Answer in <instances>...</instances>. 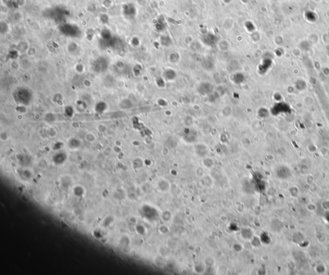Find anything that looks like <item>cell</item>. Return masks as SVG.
Wrapping results in <instances>:
<instances>
[{
    "instance_id": "cell-5",
    "label": "cell",
    "mask_w": 329,
    "mask_h": 275,
    "mask_svg": "<svg viewBox=\"0 0 329 275\" xmlns=\"http://www.w3.org/2000/svg\"><path fill=\"white\" fill-rule=\"evenodd\" d=\"M306 181H307V184L308 185H312V184H313V182H314V178H313V177L311 176V175H309V176H308V177H307V179H306Z\"/></svg>"
},
{
    "instance_id": "cell-2",
    "label": "cell",
    "mask_w": 329,
    "mask_h": 275,
    "mask_svg": "<svg viewBox=\"0 0 329 275\" xmlns=\"http://www.w3.org/2000/svg\"><path fill=\"white\" fill-rule=\"evenodd\" d=\"M306 208L308 212H315L316 210L317 206H316V205L314 204V203H310L307 205Z\"/></svg>"
},
{
    "instance_id": "cell-3",
    "label": "cell",
    "mask_w": 329,
    "mask_h": 275,
    "mask_svg": "<svg viewBox=\"0 0 329 275\" xmlns=\"http://www.w3.org/2000/svg\"><path fill=\"white\" fill-rule=\"evenodd\" d=\"M290 193L291 194V196L292 197H297L298 195L299 194V190L297 187L294 186V187H292L290 188Z\"/></svg>"
},
{
    "instance_id": "cell-4",
    "label": "cell",
    "mask_w": 329,
    "mask_h": 275,
    "mask_svg": "<svg viewBox=\"0 0 329 275\" xmlns=\"http://www.w3.org/2000/svg\"><path fill=\"white\" fill-rule=\"evenodd\" d=\"M321 207L325 211H329V200H325L321 203Z\"/></svg>"
},
{
    "instance_id": "cell-1",
    "label": "cell",
    "mask_w": 329,
    "mask_h": 275,
    "mask_svg": "<svg viewBox=\"0 0 329 275\" xmlns=\"http://www.w3.org/2000/svg\"><path fill=\"white\" fill-rule=\"evenodd\" d=\"M315 271L318 274H323L326 271V267L323 264H319L315 267Z\"/></svg>"
}]
</instances>
